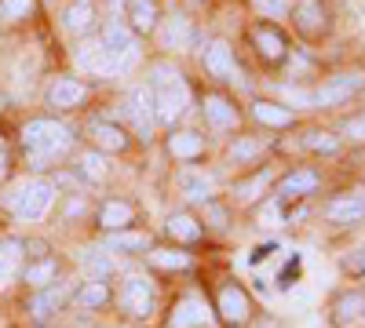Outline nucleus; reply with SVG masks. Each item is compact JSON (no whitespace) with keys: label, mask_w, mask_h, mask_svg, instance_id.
Instances as JSON below:
<instances>
[{"label":"nucleus","mask_w":365,"mask_h":328,"mask_svg":"<svg viewBox=\"0 0 365 328\" xmlns=\"http://www.w3.org/2000/svg\"><path fill=\"white\" fill-rule=\"evenodd\" d=\"M22 146H26V157L34 168H51L58 157H66L73 150V135L66 125L37 117V121H29L22 128Z\"/></svg>","instance_id":"f257e3e1"},{"label":"nucleus","mask_w":365,"mask_h":328,"mask_svg":"<svg viewBox=\"0 0 365 328\" xmlns=\"http://www.w3.org/2000/svg\"><path fill=\"white\" fill-rule=\"evenodd\" d=\"M150 95H154V121H161V125H175L190 102V92L182 84L179 70L165 66V63L150 70Z\"/></svg>","instance_id":"f03ea898"},{"label":"nucleus","mask_w":365,"mask_h":328,"mask_svg":"<svg viewBox=\"0 0 365 328\" xmlns=\"http://www.w3.org/2000/svg\"><path fill=\"white\" fill-rule=\"evenodd\" d=\"M361 92H365V73H358V70L332 73L311 92V110H340Z\"/></svg>","instance_id":"7ed1b4c3"},{"label":"nucleus","mask_w":365,"mask_h":328,"mask_svg":"<svg viewBox=\"0 0 365 328\" xmlns=\"http://www.w3.org/2000/svg\"><path fill=\"white\" fill-rule=\"evenodd\" d=\"M51 201H55V183H48V179H29L26 186H19L11 194V212L22 223H37L48 216Z\"/></svg>","instance_id":"20e7f679"},{"label":"nucleus","mask_w":365,"mask_h":328,"mask_svg":"<svg viewBox=\"0 0 365 328\" xmlns=\"http://www.w3.org/2000/svg\"><path fill=\"white\" fill-rule=\"evenodd\" d=\"M292 26H296V33L303 41H325L329 37V29H332V8H329V0H296L292 4Z\"/></svg>","instance_id":"39448f33"},{"label":"nucleus","mask_w":365,"mask_h":328,"mask_svg":"<svg viewBox=\"0 0 365 328\" xmlns=\"http://www.w3.org/2000/svg\"><path fill=\"white\" fill-rule=\"evenodd\" d=\"M365 321V288H340L329 300V324L332 328H354Z\"/></svg>","instance_id":"423d86ee"},{"label":"nucleus","mask_w":365,"mask_h":328,"mask_svg":"<svg viewBox=\"0 0 365 328\" xmlns=\"http://www.w3.org/2000/svg\"><path fill=\"white\" fill-rule=\"evenodd\" d=\"M252 44H256V55L263 58L267 66H278L289 58V37L278 29V22H256L252 26Z\"/></svg>","instance_id":"0eeeda50"},{"label":"nucleus","mask_w":365,"mask_h":328,"mask_svg":"<svg viewBox=\"0 0 365 328\" xmlns=\"http://www.w3.org/2000/svg\"><path fill=\"white\" fill-rule=\"evenodd\" d=\"M322 190V175L314 168H292L289 175L278 179V190H274V197H278L282 204L289 201H307Z\"/></svg>","instance_id":"6e6552de"},{"label":"nucleus","mask_w":365,"mask_h":328,"mask_svg":"<svg viewBox=\"0 0 365 328\" xmlns=\"http://www.w3.org/2000/svg\"><path fill=\"white\" fill-rule=\"evenodd\" d=\"M322 219L332 226H354L365 223V194H336L322 204Z\"/></svg>","instance_id":"1a4fd4ad"},{"label":"nucleus","mask_w":365,"mask_h":328,"mask_svg":"<svg viewBox=\"0 0 365 328\" xmlns=\"http://www.w3.org/2000/svg\"><path fill=\"white\" fill-rule=\"evenodd\" d=\"M216 310H220V317H223L230 328H241V324L252 317V300H249V292L241 288V285H223Z\"/></svg>","instance_id":"9d476101"},{"label":"nucleus","mask_w":365,"mask_h":328,"mask_svg":"<svg viewBox=\"0 0 365 328\" xmlns=\"http://www.w3.org/2000/svg\"><path fill=\"white\" fill-rule=\"evenodd\" d=\"M120 303H125V310L132 317H146L154 310V285L146 277H128L125 288H120Z\"/></svg>","instance_id":"9b49d317"},{"label":"nucleus","mask_w":365,"mask_h":328,"mask_svg":"<svg viewBox=\"0 0 365 328\" xmlns=\"http://www.w3.org/2000/svg\"><path fill=\"white\" fill-rule=\"evenodd\" d=\"M252 117H256L263 128H274V132H282V128H292V125H296L292 106L274 102V99H256V102H252Z\"/></svg>","instance_id":"f8f14e48"},{"label":"nucleus","mask_w":365,"mask_h":328,"mask_svg":"<svg viewBox=\"0 0 365 328\" xmlns=\"http://www.w3.org/2000/svg\"><path fill=\"white\" fill-rule=\"evenodd\" d=\"M212 321V310H208V303L205 300H197V295H187L175 310H172V317H168V328H201V324H208Z\"/></svg>","instance_id":"ddd939ff"},{"label":"nucleus","mask_w":365,"mask_h":328,"mask_svg":"<svg viewBox=\"0 0 365 328\" xmlns=\"http://www.w3.org/2000/svg\"><path fill=\"white\" fill-rule=\"evenodd\" d=\"M299 146L307 154H314V157H336L344 150V139L332 132V128H311V132L299 135Z\"/></svg>","instance_id":"4468645a"},{"label":"nucleus","mask_w":365,"mask_h":328,"mask_svg":"<svg viewBox=\"0 0 365 328\" xmlns=\"http://www.w3.org/2000/svg\"><path fill=\"white\" fill-rule=\"evenodd\" d=\"M125 113L132 117V125L143 139H150V132H154V95L146 92V88H139V92H132Z\"/></svg>","instance_id":"2eb2a0df"},{"label":"nucleus","mask_w":365,"mask_h":328,"mask_svg":"<svg viewBox=\"0 0 365 328\" xmlns=\"http://www.w3.org/2000/svg\"><path fill=\"white\" fill-rule=\"evenodd\" d=\"M84 95H88V88H84L81 80L58 77V80L48 88V106H55V110H73V106L84 102Z\"/></svg>","instance_id":"dca6fc26"},{"label":"nucleus","mask_w":365,"mask_h":328,"mask_svg":"<svg viewBox=\"0 0 365 328\" xmlns=\"http://www.w3.org/2000/svg\"><path fill=\"white\" fill-rule=\"evenodd\" d=\"M110 55H132L135 51V37H132V26L120 22V18H110L103 26V41H99Z\"/></svg>","instance_id":"f3484780"},{"label":"nucleus","mask_w":365,"mask_h":328,"mask_svg":"<svg viewBox=\"0 0 365 328\" xmlns=\"http://www.w3.org/2000/svg\"><path fill=\"white\" fill-rule=\"evenodd\" d=\"M88 135H91V142L96 146H103V150H128V132L120 128V125H113V121H91L88 125Z\"/></svg>","instance_id":"a211bd4d"},{"label":"nucleus","mask_w":365,"mask_h":328,"mask_svg":"<svg viewBox=\"0 0 365 328\" xmlns=\"http://www.w3.org/2000/svg\"><path fill=\"white\" fill-rule=\"evenodd\" d=\"M66 295H70L66 285H48V288H41L34 300H29V314H34V321H48L58 307L66 303Z\"/></svg>","instance_id":"6ab92c4d"},{"label":"nucleus","mask_w":365,"mask_h":328,"mask_svg":"<svg viewBox=\"0 0 365 328\" xmlns=\"http://www.w3.org/2000/svg\"><path fill=\"white\" fill-rule=\"evenodd\" d=\"M201 110H205L208 128H216V132H230V128L237 125V110H234V102L223 99V95H208Z\"/></svg>","instance_id":"aec40b11"},{"label":"nucleus","mask_w":365,"mask_h":328,"mask_svg":"<svg viewBox=\"0 0 365 328\" xmlns=\"http://www.w3.org/2000/svg\"><path fill=\"white\" fill-rule=\"evenodd\" d=\"M205 70L216 77V80H234L237 66H234V51L227 41H216L208 51H205Z\"/></svg>","instance_id":"412c9836"},{"label":"nucleus","mask_w":365,"mask_h":328,"mask_svg":"<svg viewBox=\"0 0 365 328\" xmlns=\"http://www.w3.org/2000/svg\"><path fill=\"white\" fill-rule=\"evenodd\" d=\"M168 154L175 161H197L205 154V139L201 132H172L168 135Z\"/></svg>","instance_id":"4be33fe9"},{"label":"nucleus","mask_w":365,"mask_h":328,"mask_svg":"<svg viewBox=\"0 0 365 328\" xmlns=\"http://www.w3.org/2000/svg\"><path fill=\"white\" fill-rule=\"evenodd\" d=\"M158 0H128V26L135 33H154L158 29Z\"/></svg>","instance_id":"5701e85b"},{"label":"nucleus","mask_w":365,"mask_h":328,"mask_svg":"<svg viewBox=\"0 0 365 328\" xmlns=\"http://www.w3.org/2000/svg\"><path fill=\"white\" fill-rule=\"evenodd\" d=\"M22 252H26V245L15 241V237L0 241V288L11 285V281L19 277V270H22Z\"/></svg>","instance_id":"b1692460"},{"label":"nucleus","mask_w":365,"mask_h":328,"mask_svg":"<svg viewBox=\"0 0 365 328\" xmlns=\"http://www.w3.org/2000/svg\"><path fill=\"white\" fill-rule=\"evenodd\" d=\"M270 186H274V171H270V168H259V171H252L249 179L234 183V197H237V201H256V197H263Z\"/></svg>","instance_id":"393cba45"},{"label":"nucleus","mask_w":365,"mask_h":328,"mask_svg":"<svg viewBox=\"0 0 365 328\" xmlns=\"http://www.w3.org/2000/svg\"><path fill=\"white\" fill-rule=\"evenodd\" d=\"M175 241H182V245H194V241H201V233H205V226L190 216V212H175L172 219H168V226H165Z\"/></svg>","instance_id":"a878e982"},{"label":"nucleus","mask_w":365,"mask_h":328,"mask_svg":"<svg viewBox=\"0 0 365 328\" xmlns=\"http://www.w3.org/2000/svg\"><path fill=\"white\" fill-rule=\"evenodd\" d=\"M132 216H135V212H132L128 201H106L103 212H99V226H106V230L117 233V230H125V226L132 223Z\"/></svg>","instance_id":"bb28decb"},{"label":"nucleus","mask_w":365,"mask_h":328,"mask_svg":"<svg viewBox=\"0 0 365 328\" xmlns=\"http://www.w3.org/2000/svg\"><path fill=\"white\" fill-rule=\"evenodd\" d=\"M63 18H66V29H70V33H88L91 22H96V4H91V0H73Z\"/></svg>","instance_id":"cd10ccee"},{"label":"nucleus","mask_w":365,"mask_h":328,"mask_svg":"<svg viewBox=\"0 0 365 328\" xmlns=\"http://www.w3.org/2000/svg\"><path fill=\"white\" fill-rule=\"evenodd\" d=\"M55 274H58V263L55 259H37V263H29L26 270H22V281L29 288H48L55 281Z\"/></svg>","instance_id":"c85d7f7f"},{"label":"nucleus","mask_w":365,"mask_h":328,"mask_svg":"<svg viewBox=\"0 0 365 328\" xmlns=\"http://www.w3.org/2000/svg\"><path fill=\"white\" fill-rule=\"evenodd\" d=\"M110 252H128V255H139L150 248V237L146 233H132V230H117L110 241H106Z\"/></svg>","instance_id":"c756f323"},{"label":"nucleus","mask_w":365,"mask_h":328,"mask_svg":"<svg viewBox=\"0 0 365 328\" xmlns=\"http://www.w3.org/2000/svg\"><path fill=\"white\" fill-rule=\"evenodd\" d=\"M106 300H110V288H106L103 281H91V277H88V285L77 292V307H81V310H99Z\"/></svg>","instance_id":"7c9ffc66"},{"label":"nucleus","mask_w":365,"mask_h":328,"mask_svg":"<svg viewBox=\"0 0 365 328\" xmlns=\"http://www.w3.org/2000/svg\"><path fill=\"white\" fill-rule=\"evenodd\" d=\"M161 44L165 48H187L190 44V22L187 18H168V26L161 29Z\"/></svg>","instance_id":"2f4dec72"},{"label":"nucleus","mask_w":365,"mask_h":328,"mask_svg":"<svg viewBox=\"0 0 365 328\" xmlns=\"http://www.w3.org/2000/svg\"><path fill=\"white\" fill-rule=\"evenodd\" d=\"M336 135H340L344 142L365 146V110H361V113H351V117H344V121L336 125Z\"/></svg>","instance_id":"473e14b6"},{"label":"nucleus","mask_w":365,"mask_h":328,"mask_svg":"<svg viewBox=\"0 0 365 328\" xmlns=\"http://www.w3.org/2000/svg\"><path fill=\"white\" fill-rule=\"evenodd\" d=\"M179 186H182V194H187V197H205V201H208L212 179H208L205 171H182V175H179Z\"/></svg>","instance_id":"72a5a7b5"},{"label":"nucleus","mask_w":365,"mask_h":328,"mask_svg":"<svg viewBox=\"0 0 365 328\" xmlns=\"http://www.w3.org/2000/svg\"><path fill=\"white\" fill-rule=\"evenodd\" d=\"M81 175L88 179V183H106V175H110V164L103 154H84L81 157Z\"/></svg>","instance_id":"f704fd0d"},{"label":"nucleus","mask_w":365,"mask_h":328,"mask_svg":"<svg viewBox=\"0 0 365 328\" xmlns=\"http://www.w3.org/2000/svg\"><path fill=\"white\" fill-rule=\"evenodd\" d=\"M150 263L161 266V270H182V266H190V255L175 252V248H154L150 252Z\"/></svg>","instance_id":"c9c22d12"},{"label":"nucleus","mask_w":365,"mask_h":328,"mask_svg":"<svg viewBox=\"0 0 365 328\" xmlns=\"http://www.w3.org/2000/svg\"><path fill=\"white\" fill-rule=\"evenodd\" d=\"M340 270H344L351 281L365 277V241H361V245H354L351 252H344V255H340Z\"/></svg>","instance_id":"e433bc0d"},{"label":"nucleus","mask_w":365,"mask_h":328,"mask_svg":"<svg viewBox=\"0 0 365 328\" xmlns=\"http://www.w3.org/2000/svg\"><path fill=\"white\" fill-rule=\"evenodd\" d=\"M84 270H88L91 281H103V277L113 274V259L106 252H84Z\"/></svg>","instance_id":"4c0bfd02"},{"label":"nucleus","mask_w":365,"mask_h":328,"mask_svg":"<svg viewBox=\"0 0 365 328\" xmlns=\"http://www.w3.org/2000/svg\"><path fill=\"white\" fill-rule=\"evenodd\" d=\"M259 154H263V142H259V139H237V142L230 146V161H234V164H252Z\"/></svg>","instance_id":"58836bf2"},{"label":"nucleus","mask_w":365,"mask_h":328,"mask_svg":"<svg viewBox=\"0 0 365 328\" xmlns=\"http://www.w3.org/2000/svg\"><path fill=\"white\" fill-rule=\"evenodd\" d=\"M252 8L267 18V22H278L292 15V0H252Z\"/></svg>","instance_id":"ea45409f"},{"label":"nucleus","mask_w":365,"mask_h":328,"mask_svg":"<svg viewBox=\"0 0 365 328\" xmlns=\"http://www.w3.org/2000/svg\"><path fill=\"white\" fill-rule=\"evenodd\" d=\"M34 0H0V18H22L29 15Z\"/></svg>","instance_id":"a19ab883"},{"label":"nucleus","mask_w":365,"mask_h":328,"mask_svg":"<svg viewBox=\"0 0 365 328\" xmlns=\"http://www.w3.org/2000/svg\"><path fill=\"white\" fill-rule=\"evenodd\" d=\"M299 270H303V263H299V255H292V259L282 266V274H278V288H292V285L299 281Z\"/></svg>","instance_id":"79ce46f5"},{"label":"nucleus","mask_w":365,"mask_h":328,"mask_svg":"<svg viewBox=\"0 0 365 328\" xmlns=\"http://www.w3.org/2000/svg\"><path fill=\"white\" fill-rule=\"evenodd\" d=\"M8 168H11V157H8V142L0 139V183L8 179Z\"/></svg>","instance_id":"37998d69"},{"label":"nucleus","mask_w":365,"mask_h":328,"mask_svg":"<svg viewBox=\"0 0 365 328\" xmlns=\"http://www.w3.org/2000/svg\"><path fill=\"white\" fill-rule=\"evenodd\" d=\"M0 110H8V95H0Z\"/></svg>","instance_id":"c03bdc74"}]
</instances>
